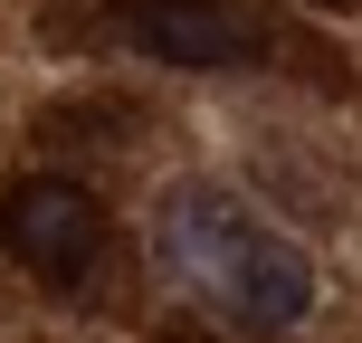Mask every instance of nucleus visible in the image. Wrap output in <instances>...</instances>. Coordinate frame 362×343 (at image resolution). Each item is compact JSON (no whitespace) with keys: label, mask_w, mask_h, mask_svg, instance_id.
I'll list each match as a JSON object with an SVG mask.
<instances>
[{"label":"nucleus","mask_w":362,"mask_h":343,"mask_svg":"<svg viewBox=\"0 0 362 343\" xmlns=\"http://www.w3.org/2000/svg\"><path fill=\"white\" fill-rule=\"evenodd\" d=\"M163 257L200 296H219L238 325H305V306H315L305 248L276 219H257L238 191H181L163 210Z\"/></svg>","instance_id":"obj_1"},{"label":"nucleus","mask_w":362,"mask_h":343,"mask_svg":"<svg viewBox=\"0 0 362 343\" xmlns=\"http://www.w3.org/2000/svg\"><path fill=\"white\" fill-rule=\"evenodd\" d=\"M0 248L38 286H86V267L105 257V200L86 181H19L0 191Z\"/></svg>","instance_id":"obj_2"},{"label":"nucleus","mask_w":362,"mask_h":343,"mask_svg":"<svg viewBox=\"0 0 362 343\" xmlns=\"http://www.w3.org/2000/svg\"><path fill=\"white\" fill-rule=\"evenodd\" d=\"M124 29L163 67H248L267 57L276 19L257 0H124Z\"/></svg>","instance_id":"obj_3"}]
</instances>
